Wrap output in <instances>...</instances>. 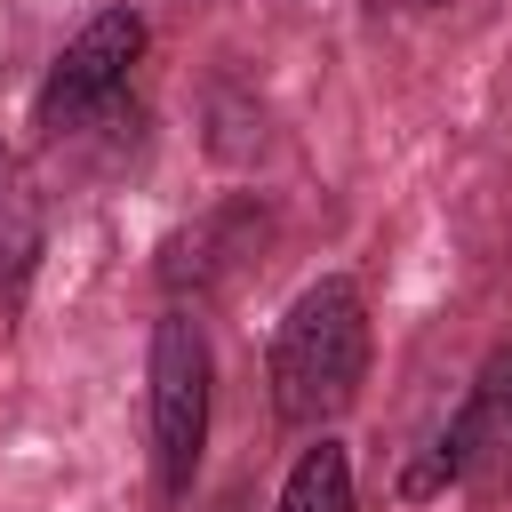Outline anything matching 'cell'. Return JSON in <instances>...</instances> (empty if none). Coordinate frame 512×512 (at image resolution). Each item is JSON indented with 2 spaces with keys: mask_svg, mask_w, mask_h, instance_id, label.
Wrapping results in <instances>:
<instances>
[{
  "mask_svg": "<svg viewBox=\"0 0 512 512\" xmlns=\"http://www.w3.org/2000/svg\"><path fill=\"white\" fill-rule=\"evenodd\" d=\"M136 56H144V16H136V8L88 16V24L56 48V64H48L40 96H32L40 128H48V136H72V128H88L96 112H112V96H120L128 72H136Z\"/></svg>",
  "mask_w": 512,
  "mask_h": 512,
  "instance_id": "cell-3",
  "label": "cell"
},
{
  "mask_svg": "<svg viewBox=\"0 0 512 512\" xmlns=\"http://www.w3.org/2000/svg\"><path fill=\"white\" fill-rule=\"evenodd\" d=\"M40 248H48V224H40V192H32V168L0 144V312H16L32 296V272H40Z\"/></svg>",
  "mask_w": 512,
  "mask_h": 512,
  "instance_id": "cell-6",
  "label": "cell"
},
{
  "mask_svg": "<svg viewBox=\"0 0 512 512\" xmlns=\"http://www.w3.org/2000/svg\"><path fill=\"white\" fill-rule=\"evenodd\" d=\"M264 376H272V416L280 424L320 432L328 416H344L360 400V384H368V296L344 272L312 280L288 304Z\"/></svg>",
  "mask_w": 512,
  "mask_h": 512,
  "instance_id": "cell-1",
  "label": "cell"
},
{
  "mask_svg": "<svg viewBox=\"0 0 512 512\" xmlns=\"http://www.w3.org/2000/svg\"><path fill=\"white\" fill-rule=\"evenodd\" d=\"M392 8H448V0H392Z\"/></svg>",
  "mask_w": 512,
  "mask_h": 512,
  "instance_id": "cell-8",
  "label": "cell"
},
{
  "mask_svg": "<svg viewBox=\"0 0 512 512\" xmlns=\"http://www.w3.org/2000/svg\"><path fill=\"white\" fill-rule=\"evenodd\" d=\"M280 512H352V456L336 440H312L280 480Z\"/></svg>",
  "mask_w": 512,
  "mask_h": 512,
  "instance_id": "cell-7",
  "label": "cell"
},
{
  "mask_svg": "<svg viewBox=\"0 0 512 512\" xmlns=\"http://www.w3.org/2000/svg\"><path fill=\"white\" fill-rule=\"evenodd\" d=\"M256 248H264V208H256V200H232V208L200 216V224L168 248L160 280H168L176 296H216L232 272H248V264H256Z\"/></svg>",
  "mask_w": 512,
  "mask_h": 512,
  "instance_id": "cell-5",
  "label": "cell"
},
{
  "mask_svg": "<svg viewBox=\"0 0 512 512\" xmlns=\"http://www.w3.org/2000/svg\"><path fill=\"white\" fill-rule=\"evenodd\" d=\"M440 480H456V488H472V496L512 488V344H496V352L480 360L464 408L448 416L432 464H424L408 488H440Z\"/></svg>",
  "mask_w": 512,
  "mask_h": 512,
  "instance_id": "cell-4",
  "label": "cell"
},
{
  "mask_svg": "<svg viewBox=\"0 0 512 512\" xmlns=\"http://www.w3.org/2000/svg\"><path fill=\"white\" fill-rule=\"evenodd\" d=\"M144 408H152V472H160V496H192L200 480V448H208V384H216V360H208V336L200 320L176 304L152 320V360H144Z\"/></svg>",
  "mask_w": 512,
  "mask_h": 512,
  "instance_id": "cell-2",
  "label": "cell"
}]
</instances>
